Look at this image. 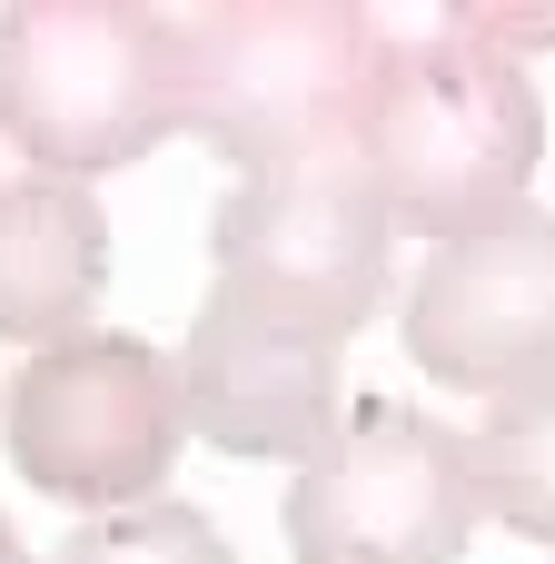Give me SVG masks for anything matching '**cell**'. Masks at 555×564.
I'll list each match as a JSON object with an SVG mask.
<instances>
[{
    "label": "cell",
    "instance_id": "6da1fadb",
    "mask_svg": "<svg viewBox=\"0 0 555 564\" xmlns=\"http://www.w3.org/2000/svg\"><path fill=\"white\" fill-rule=\"evenodd\" d=\"M169 30H179V129L209 139L238 178L357 149V119L397 50V30L348 0L169 10Z\"/></svg>",
    "mask_w": 555,
    "mask_h": 564
},
{
    "label": "cell",
    "instance_id": "7a4b0ae2",
    "mask_svg": "<svg viewBox=\"0 0 555 564\" xmlns=\"http://www.w3.org/2000/svg\"><path fill=\"white\" fill-rule=\"evenodd\" d=\"M357 169H367L387 228L467 238V228L526 208V188L546 169V99L506 50L437 20L427 40L387 50V79L357 119Z\"/></svg>",
    "mask_w": 555,
    "mask_h": 564
},
{
    "label": "cell",
    "instance_id": "3957f363",
    "mask_svg": "<svg viewBox=\"0 0 555 564\" xmlns=\"http://www.w3.org/2000/svg\"><path fill=\"white\" fill-rule=\"evenodd\" d=\"M0 139L30 178H99L179 139V30L129 0L0 10Z\"/></svg>",
    "mask_w": 555,
    "mask_h": 564
},
{
    "label": "cell",
    "instance_id": "277c9868",
    "mask_svg": "<svg viewBox=\"0 0 555 564\" xmlns=\"http://www.w3.org/2000/svg\"><path fill=\"white\" fill-rule=\"evenodd\" d=\"M209 268L228 297H248L258 317L348 347L397 268V228L357 169V149L338 159H298V169H258L218 198L209 218Z\"/></svg>",
    "mask_w": 555,
    "mask_h": 564
},
{
    "label": "cell",
    "instance_id": "5b68a950",
    "mask_svg": "<svg viewBox=\"0 0 555 564\" xmlns=\"http://www.w3.org/2000/svg\"><path fill=\"white\" fill-rule=\"evenodd\" d=\"M0 436H10V466L60 496V506H89V516H119V506H149L159 476L179 466L189 426H179V377L149 337L129 327H89L70 347H40L10 397H0Z\"/></svg>",
    "mask_w": 555,
    "mask_h": 564
},
{
    "label": "cell",
    "instance_id": "8992f818",
    "mask_svg": "<svg viewBox=\"0 0 555 564\" xmlns=\"http://www.w3.org/2000/svg\"><path fill=\"white\" fill-rule=\"evenodd\" d=\"M467 436L437 416L367 397L328 426V446L288 476V555L298 564H467L477 545Z\"/></svg>",
    "mask_w": 555,
    "mask_h": 564
},
{
    "label": "cell",
    "instance_id": "52a82bcc",
    "mask_svg": "<svg viewBox=\"0 0 555 564\" xmlns=\"http://www.w3.org/2000/svg\"><path fill=\"white\" fill-rule=\"evenodd\" d=\"M397 327L407 357L457 397H516L555 377V218L526 198L467 238H437Z\"/></svg>",
    "mask_w": 555,
    "mask_h": 564
},
{
    "label": "cell",
    "instance_id": "ba28073f",
    "mask_svg": "<svg viewBox=\"0 0 555 564\" xmlns=\"http://www.w3.org/2000/svg\"><path fill=\"white\" fill-rule=\"evenodd\" d=\"M179 377V426L209 436L218 456H318L328 426L348 416V387H338V347L328 337H298L278 317H258L248 297L209 288L199 317H189V347L169 357Z\"/></svg>",
    "mask_w": 555,
    "mask_h": 564
},
{
    "label": "cell",
    "instance_id": "9c48e42d",
    "mask_svg": "<svg viewBox=\"0 0 555 564\" xmlns=\"http://www.w3.org/2000/svg\"><path fill=\"white\" fill-rule=\"evenodd\" d=\"M109 288V218L70 178H0V337L70 347Z\"/></svg>",
    "mask_w": 555,
    "mask_h": 564
},
{
    "label": "cell",
    "instance_id": "30bf717a",
    "mask_svg": "<svg viewBox=\"0 0 555 564\" xmlns=\"http://www.w3.org/2000/svg\"><path fill=\"white\" fill-rule=\"evenodd\" d=\"M467 486H477V516H497L526 545H555V377L487 397L467 436Z\"/></svg>",
    "mask_w": 555,
    "mask_h": 564
},
{
    "label": "cell",
    "instance_id": "8fae6325",
    "mask_svg": "<svg viewBox=\"0 0 555 564\" xmlns=\"http://www.w3.org/2000/svg\"><path fill=\"white\" fill-rule=\"evenodd\" d=\"M50 564H238V555L199 506L149 496V506H119V516H89L79 535H60Z\"/></svg>",
    "mask_w": 555,
    "mask_h": 564
},
{
    "label": "cell",
    "instance_id": "7c38bea8",
    "mask_svg": "<svg viewBox=\"0 0 555 564\" xmlns=\"http://www.w3.org/2000/svg\"><path fill=\"white\" fill-rule=\"evenodd\" d=\"M447 30H467V40H487V50H506L516 69H526V50H555V10H506V0H457V10H447Z\"/></svg>",
    "mask_w": 555,
    "mask_h": 564
},
{
    "label": "cell",
    "instance_id": "4fadbf2b",
    "mask_svg": "<svg viewBox=\"0 0 555 564\" xmlns=\"http://www.w3.org/2000/svg\"><path fill=\"white\" fill-rule=\"evenodd\" d=\"M0 564H30V555H20V535H10V516H0Z\"/></svg>",
    "mask_w": 555,
    "mask_h": 564
}]
</instances>
